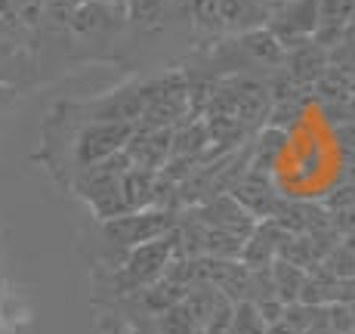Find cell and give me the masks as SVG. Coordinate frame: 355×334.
Wrapping results in <instances>:
<instances>
[{"label": "cell", "instance_id": "1", "mask_svg": "<svg viewBox=\"0 0 355 334\" xmlns=\"http://www.w3.org/2000/svg\"><path fill=\"white\" fill-rule=\"evenodd\" d=\"M173 254H176V229L164 238H155V242L136 244V248L124 251V260L114 269V288H118V294L127 297L133 291L161 282L164 269L173 260Z\"/></svg>", "mask_w": 355, "mask_h": 334}, {"label": "cell", "instance_id": "2", "mask_svg": "<svg viewBox=\"0 0 355 334\" xmlns=\"http://www.w3.org/2000/svg\"><path fill=\"white\" fill-rule=\"evenodd\" d=\"M180 214L176 210H161V208H146V210H130V214L112 217L102 223V235L121 251H130L136 244L155 242L176 229Z\"/></svg>", "mask_w": 355, "mask_h": 334}, {"label": "cell", "instance_id": "3", "mask_svg": "<svg viewBox=\"0 0 355 334\" xmlns=\"http://www.w3.org/2000/svg\"><path fill=\"white\" fill-rule=\"evenodd\" d=\"M133 131H136V124H118V121H90V124L78 133V142H74V158H78L80 167L112 158V155L124 152V146L130 142Z\"/></svg>", "mask_w": 355, "mask_h": 334}, {"label": "cell", "instance_id": "4", "mask_svg": "<svg viewBox=\"0 0 355 334\" xmlns=\"http://www.w3.org/2000/svg\"><path fill=\"white\" fill-rule=\"evenodd\" d=\"M318 25V0H284L282 6H275L269 16V28L278 40L288 47H297L303 40H312Z\"/></svg>", "mask_w": 355, "mask_h": 334}, {"label": "cell", "instance_id": "5", "mask_svg": "<svg viewBox=\"0 0 355 334\" xmlns=\"http://www.w3.org/2000/svg\"><path fill=\"white\" fill-rule=\"evenodd\" d=\"M229 195L241 204L254 220H272V217H278V210L284 208V201H288V199H282V195L275 192L269 174L254 170V167L244 170L241 180L229 189Z\"/></svg>", "mask_w": 355, "mask_h": 334}, {"label": "cell", "instance_id": "6", "mask_svg": "<svg viewBox=\"0 0 355 334\" xmlns=\"http://www.w3.org/2000/svg\"><path fill=\"white\" fill-rule=\"evenodd\" d=\"M170 146H173V127H136L124 146V155L130 158V167L158 174L170 161Z\"/></svg>", "mask_w": 355, "mask_h": 334}, {"label": "cell", "instance_id": "7", "mask_svg": "<svg viewBox=\"0 0 355 334\" xmlns=\"http://www.w3.org/2000/svg\"><path fill=\"white\" fill-rule=\"evenodd\" d=\"M284 65H288V72H284V78L291 81V84L297 87H312L318 84V81L327 74V50L322 44H315V40H303V44L297 47H288V56H284Z\"/></svg>", "mask_w": 355, "mask_h": 334}, {"label": "cell", "instance_id": "8", "mask_svg": "<svg viewBox=\"0 0 355 334\" xmlns=\"http://www.w3.org/2000/svg\"><path fill=\"white\" fill-rule=\"evenodd\" d=\"M288 235L275 220H259L254 226V233L244 238L241 244V257L238 260L248 269H269L278 260V248H282V238Z\"/></svg>", "mask_w": 355, "mask_h": 334}, {"label": "cell", "instance_id": "9", "mask_svg": "<svg viewBox=\"0 0 355 334\" xmlns=\"http://www.w3.org/2000/svg\"><path fill=\"white\" fill-rule=\"evenodd\" d=\"M155 186H158V174L155 170L127 167L121 174V199H124L127 214L130 210L155 208Z\"/></svg>", "mask_w": 355, "mask_h": 334}, {"label": "cell", "instance_id": "10", "mask_svg": "<svg viewBox=\"0 0 355 334\" xmlns=\"http://www.w3.org/2000/svg\"><path fill=\"white\" fill-rule=\"evenodd\" d=\"M269 276H272V288H275V297H278V301H282L284 306L300 301V291H303V282H306V269L293 267V263H288V260H275V263L269 267Z\"/></svg>", "mask_w": 355, "mask_h": 334}, {"label": "cell", "instance_id": "11", "mask_svg": "<svg viewBox=\"0 0 355 334\" xmlns=\"http://www.w3.org/2000/svg\"><path fill=\"white\" fill-rule=\"evenodd\" d=\"M226 334H266V322L254 303L241 301L232 306V319H229Z\"/></svg>", "mask_w": 355, "mask_h": 334}, {"label": "cell", "instance_id": "12", "mask_svg": "<svg viewBox=\"0 0 355 334\" xmlns=\"http://www.w3.org/2000/svg\"><path fill=\"white\" fill-rule=\"evenodd\" d=\"M327 319L334 334H355V303H331Z\"/></svg>", "mask_w": 355, "mask_h": 334}, {"label": "cell", "instance_id": "13", "mask_svg": "<svg viewBox=\"0 0 355 334\" xmlns=\"http://www.w3.org/2000/svg\"><path fill=\"white\" fill-rule=\"evenodd\" d=\"M133 16L139 25H158L164 16V0H136Z\"/></svg>", "mask_w": 355, "mask_h": 334}, {"label": "cell", "instance_id": "14", "mask_svg": "<svg viewBox=\"0 0 355 334\" xmlns=\"http://www.w3.org/2000/svg\"><path fill=\"white\" fill-rule=\"evenodd\" d=\"M340 140H343V146H346V149H352V152H355V124L340 127Z\"/></svg>", "mask_w": 355, "mask_h": 334}, {"label": "cell", "instance_id": "15", "mask_svg": "<svg viewBox=\"0 0 355 334\" xmlns=\"http://www.w3.org/2000/svg\"><path fill=\"white\" fill-rule=\"evenodd\" d=\"M12 99H16V90H12V87L6 84V81H0V108H3V106H10Z\"/></svg>", "mask_w": 355, "mask_h": 334}, {"label": "cell", "instance_id": "16", "mask_svg": "<svg viewBox=\"0 0 355 334\" xmlns=\"http://www.w3.org/2000/svg\"><path fill=\"white\" fill-rule=\"evenodd\" d=\"M12 12V0H0V19H6Z\"/></svg>", "mask_w": 355, "mask_h": 334}]
</instances>
